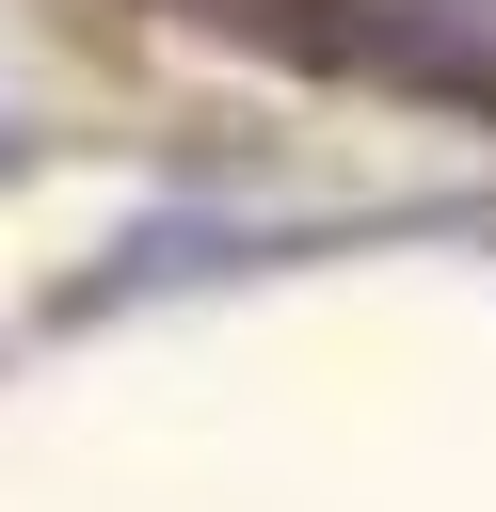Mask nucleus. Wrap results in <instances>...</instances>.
Returning a JSON list of instances; mask_svg holds the SVG:
<instances>
[{
	"label": "nucleus",
	"mask_w": 496,
	"mask_h": 512,
	"mask_svg": "<svg viewBox=\"0 0 496 512\" xmlns=\"http://www.w3.org/2000/svg\"><path fill=\"white\" fill-rule=\"evenodd\" d=\"M304 32L416 96H496V0H304Z\"/></svg>",
	"instance_id": "obj_1"
}]
</instances>
